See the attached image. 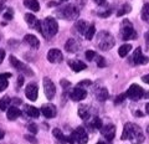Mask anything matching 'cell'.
I'll return each mask as SVG.
<instances>
[{
	"label": "cell",
	"mask_w": 149,
	"mask_h": 144,
	"mask_svg": "<svg viewBox=\"0 0 149 144\" xmlns=\"http://www.w3.org/2000/svg\"><path fill=\"white\" fill-rule=\"evenodd\" d=\"M122 141H130L132 144H142L144 142V134L142 128L134 123H125L122 133Z\"/></svg>",
	"instance_id": "cell-1"
},
{
	"label": "cell",
	"mask_w": 149,
	"mask_h": 144,
	"mask_svg": "<svg viewBox=\"0 0 149 144\" xmlns=\"http://www.w3.org/2000/svg\"><path fill=\"white\" fill-rule=\"evenodd\" d=\"M58 31V22L56 21L55 17H46V19L41 22V34L45 39H51L57 34Z\"/></svg>",
	"instance_id": "cell-2"
},
{
	"label": "cell",
	"mask_w": 149,
	"mask_h": 144,
	"mask_svg": "<svg viewBox=\"0 0 149 144\" xmlns=\"http://www.w3.org/2000/svg\"><path fill=\"white\" fill-rule=\"evenodd\" d=\"M56 15L60 19H65V20H74L77 19L78 15H80V10L76 5H63L60 9L56 10Z\"/></svg>",
	"instance_id": "cell-3"
},
{
	"label": "cell",
	"mask_w": 149,
	"mask_h": 144,
	"mask_svg": "<svg viewBox=\"0 0 149 144\" xmlns=\"http://www.w3.org/2000/svg\"><path fill=\"white\" fill-rule=\"evenodd\" d=\"M97 46L102 51L111 50L114 46V38L112 36L108 31H101L97 35Z\"/></svg>",
	"instance_id": "cell-4"
},
{
	"label": "cell",
	"mask_w": 149,
	"mask_h": 144,
	"mask_svg": "<svg viewBox=\"0 0 149 144\" xmlns=\"http://www.w3.org/2000/svg\"><path fill=\"white\" fill-rule=\"evenodd\" d=\"M88 142L87 132L83 127H77L67 137V143L70 144H86Z\"/></svg>",
	"instance_id": "cell-5"
},
{
	"label": "cell",
	"mask_w": 149,
	"mask_h": 144,
	"mask_svg": "<svg viewBox=\"0 0 149 144\" xmlns=\"http://www.w3.org/2000/svg\"><path fill=\"white\" fill-rule=\"evenodd\" d=\"M120 38L123 40H133L137 39V32L134 30L132 22L129 20H123L120 24Z\"/></svg>",
	"instance_id": "cell-6"
},
{
	"label": "cell",
	"mask_w": 149,
	"mask_h": 144,
	"mask_svg": "<svg viewBox=\"0 0 149 144\" xmlns=\"http://www.w3.org/2000/svg\"><path fill=\"white\" fill-rule=\"evenodd\" d=\"M125 95H127V97L130 99L138 101L144 96V90L139 85H136V83H134V85H132L128 88V91L125 92Z\"/></svg>",
	"instance_id": "cell-7"
},
{
	"label": "cell",
	"mask_w": 149,
	"mask_h": 144,
	"mask_svg": "<svg viewBox=\"0 0 149 144\" xmlns=\"http://www.w3.org/2000/svg\"><path fill=\"white\" fill-rule=\"evenodd\" d=\"M10 63H11L13 67H15L17 71H20V72H24L26 76H32V75H34L32 70H31L29 66H26L24 62L19 61V60H17L15 56H10Z\"/></svg>",
	"instance_id": "cell-8"
},
{
	"label": "cell",
	"mask_w": 149,
	"mask_h": 144,
	"mask_svg": "<svg viewBox=\"0 0 149 144\" xmlns=\"http://www.w3.org/2000/svg\"><path fill=\"white\" fill-rule=\"evenodd\" d=\"M44 91H45V96L47 99H52L55 95H56V87L54 85V82L50 80L49 77H44Z\"/></svg>",
	"instance_id": "cell-9"
},
{
	"label": "cell",
	"mask_w": 149,
	"mask_h": 144,
	"mask_svg": "<svg viewBox=\"0 0 149 144\" xmlns=\"http://www.w3.org/2000/svg\"><path fill=\"white\" fill-rule=\"evenodd\" d=\"M148 62V57L144 56L142 54V49L141 47H137L134 50V54L133 56L130 57V63L132 65H146Z\"/></svg>",
	"instance_id": "cell-10"
},
{
	"label": "cell",
	"mask_w": 149,
	"mask_h": 144,
	"mask_svg": "<svg viewBox=\"0 0 149 144\" xmlns=\"http://www.w3.org/2000/svg\"><path fill=\"white\" fill-rule=\"evenodd\" d=\"M47 60L51 63H60L63 60V55L58 49H51L47 52Z\"/></svg>",
	"instance_id": "cell-11"
},
{
	"label": "cell",
	"mask_w": 149,
	"mask_h": 144,
	"mask_svg": "<svg viewBox=\"0 0 149 144\" xmlns=\"http://www.w3.org/2000/svg\"><path fill=\"white\" fill-rule=\"evenodd\" d=\"M25 95L30 101H36L37 99V95H39V87L36 83H29L25 88Z\"/></svg>",
	"instance_id": "cell-12"
},
{
	"label": "cell",
	"mask_w": 149,
	"mask_h": 144,
	"mask_svg": "<svg viewBox=\"0 0 149 144\" xmlns=\"http://www.w3.org/2000/svg\"><path fill=\"white\" fill-rule=\"evenodd\" d=\"M40 112L42 113L46 118H54L57 114V111H56V107L52 103H45L41 107Z\"/></svg>",
	"instance_id": "cell-13"
},
{
	"label": "cell",
	"mask_w": 149,
	"mask_h": 144,
	"mask_svg": "<svg viewBox=\"0 0 149 144\" xmlns=\"http://www.w3.org/2000/svg\"><path fill=\"white\" fill-rule=\"evenodd\" d=\"M87 97V92L86 90H83L81 87H76L74 90L71 91V93H70V98L74 102H80L82 99H85Z\"/></svg>",
	"instance_id": "cell-14"
},
{
	"label": "cell",
	"mask_w": 149,
	"mask_h": 144,
	"mask_svg": "<svg viewBox=\"0 0 149 144\" xmlns=\"http://www.w3.org/2000/svg\"><path fill=\"white\" fill-rule=\"evenodd\" d=\"M25 21L27 22L31 29H35L36 31H40L41 32V21H39L35 17V15L32 14H25Z\"/></svg>",
	"instance_id": "cell-15"
},
{
	"label": "cell",
	"mask_w": 149,
	"mask_h": 144,
	"mask_svg": "<svg viewBox=\"0 0 149 144\" xmlns=\"http://www.w3.org/2000/svg\"><path fill=\"white\" fill-rule=\"evenodd\" d=\"M101 134L107 139V141H112L116 136V127L113 124H107L101 129Z\"/></svg>",
	"instance_id": "cell-16"
},
{
	"label": "cell",
	"mask_w": 149,
	"mask_h": 144,
	"mask_svg": "<svg viewBox=\"0 0 149 144\" xmlns=\"http://www.w3.org/2000/svg\"><path fill=\"white\" fill-rule=\"evenodd\" d=\"M68 66L71 67L74 72H81V71H83V70L87 68V65L85 62L80 61V60H70Z\"/></svg>",
	"instance_id": "cell-17"
},
{
	"label": "cell",
	"mask_w": 149,
	"mask_h": 144,
	"mask_svg": "<svg viewBox=\"0 0 149 144\" xmlns=\"http://www.w3.org/2000/svg\"><path fill=\"white\" fill-rule=\"evenodd\" d=\"M65 50L68 51V52H77L78 50H80V44H78V41L77 40H74V39H70L67 40V42L65 44Z\"/></svg>",
	"instance_id": "cell-18"
},
{
	"label": "cell",
	"mask_w": 149,
	"mask_h": 144,
	"mask_svg": "<svg viewBox=\"0 0 149 144\" xmlns=\"http://www.w3.org/2000/svg\"><path fill=\"white\" fill-rule=\"evenodd\" d=\"M24 41H25V44H27L32 49H39V46H40V41L35 35H30V34L25 35L24 36Z\"/></svg>",
	"instance_id": "cell-19"
},
{
	"label": "cell",
	"mask_w": 149,
	"mask_h": 144,
	"mask_svg": "<svg viewBox=\"0 0 149 144\" xmlns=\"http://www.w3.org/2000/svg\"><path fill=\"white\" fill-rule=\"evenodd\" d=\"M20 115H21V111L15 106L9 107V109L6 111V117L9 120H15L20 117Z\"/></svg>",
	"instance_id": "cell-20"
},
{
	"label": "cell",
	"mask_w": 149,
	"mask_h": 144,
	"mask_svg": "<svg viewBox=\"0 0 149 144\" xmlns=\"http://www.w3.org/2000/svg\"><path fill=\"white\" fill-rule=\"evenodd\" d=\"M78 115H80L81 119L87 120L88 118H90V115H91L90 106H87V104H81L80 107H78Z\"/></svg>",
	"instance_id": "cell-21"
},
{
	"label": "cell",
	"mask_w": 149,
	"mask_h": 144,
	"mask_svg": "<svg viewBox=\"0 0 149 144\" xmlns=\"http://www.w3.org/2000/svg\"><path fill=\"white\" fill-rule=\"evenodd\" d=\"M87 22L85 20H78L76 21V24H74L73 26V30H76L80 35H86V32H87Z\"/></svg>",
	"instance_id": "cell-22"
},
{
	"label": "cell",
	"mask_w": 149,
	"mask_h": 144,
	"mask_svg": "<svg viewBox=\"0 0 149 144\" xmlns=\"http://www.w3.org/2000/svg\"><path fill=\"white\" fill-rule=\"evenodd\" d=\"M24 111H25V113L29 115V117H31V118H37L40 115V109H37L36 107H34V106H29V104H25V107H24Z\"/></svg>",
	"instance_id": "cell-23"
},
{
	"label": "cell",
	"mask_w": 149,
	"mask_h": 144,
	"mask_svg": "<svg viewBox=\"0 0 149 144\" xmlns=\"http://www.w3.org/2000/svg\"><path fill=\"white\" fill-rule=\"evenodd\" d=\"M52 136L55 137L56 141H57V144H66L67 143V138L65 137V134L61 132V129L55 128L52 131Z\"/></svg>",
	"instance_id": "cell-24"
},
{
	"label": "cell",
	"mask_w": 149,
	"mask_h": 144,
	"mask_svg": "<svg viewBox=\"0 0 149 144\" xmlns=\"http://www.w3.org/2000/svg\"><path fill=\"white\" fill-rule=\"evenodd\" d=\"M11 77V73H0V92L5 91L8 86H9V82H8V78Z\"/></svg>",
	"instance_id": "cell-25"
},
{
	"label": "cell",
	"mask_w": 149,
	"mask_h": 144,
	"mask_svg": "<svg viewBox=\"0 0 149 144\" xmlns=\"http://www.w3.org/2000/svg\"><path fill=\"white\" fill-rule=\"evenodd\" d=\"M24 5L32 11H39L40 10V4H39L37 0H24Z\"/></svg>",
	"instance_id": "cell-26"
},
{
	"label": "cell",
	"mask_w": 149,
	"mask_h": 144,
	"mask_svg": "<svg viewBox=\"0 0 149 144\" xmlns=\"http://www.w3.org/2000/svg\"><path fill=\"white\" fill-rule=\"evenodd\" d=\"M96 97L100 102H104L108 98V91H107V88H104V87L98 88V90L96 91Z\"/></svg>",
	"instance_id": "cell-27"
},
{
	"label": "cell",
	"mask_w": 149,
	"mask_h": 144,
	"mask_svg": "<svg viewBox=\"0 0 149 144\" xmlns=\"http://www.w3.org/2000/svg\"><path fill=\"white\" fill-rule=\"evenodd\" d=\"M132 50V45H129V44H124V45H122L119 47V50H118V55L120 57H125L127 55L129 54V51Z\"/></svg>",
	"instance_id": "cell-28"
},
{
	"label": "cell",
	"mask_w": 149,
	"mask_h": 144,
	"mask_svg": "<svg viewBox=\"0 0 149 144\" xmlns=\"http://www.w3.org/2000/svg\"><path fill=\"white\" fill-rule=\"evenodd\" d=\"M11 103V99H10V97L9 96H5V97H3L1 99H0V109L1 111H8L9 109V106H10Z\"/></svg>",
	"instance_id": "cell-29"
},
{
	"label": "cell",
	"mask_w": 149,
	"mask_h": 144,
	"mask_svg": "<svg viewBox=\"0 0 149 144\" xmlns=\"http://www.w3.org/2000/svg\"><path fill=\"white\" fill-rule=\"evenodd\" d=\"M95 32H96V26H95V24H91L90 26H88L85 38H86L87 40H92L93 36H95Z\"/></svg>",
	"instance_id": "cell-30"
},
{
	"label": "cell",
	"mask_w": 149,
	"mask_h": 144,
	"mask_svg": "<svg viewBox=\"0 0 149 144\" xmlns=\"http://www.w3.org/2000/svg\"><path fill=\"white\" fill-rule=\"evenodd\" d=\"M91 127H92V128H95V129H102V128H103V123H102L101 118H98V117H93L92 122H91Z\"/></svg>",
	"instance_id": "cell-31"
},
{
	"label": "cell",
	"mask_w": 149,
	"mask_h": 144,
	"mask_svg": "<svg viewBox=\"0 0 149 144\" xmlns=\"http://www.w3.org/2000/svg\"><path fill=\"white\" fill-rule=\"evenodd\" d=\"M142 19L149 24V3L146 4L142 9Z\"/></svg>",
	"instance_id": "cell-32"
},
{
	"label": "cell",
	"mask_w": 149,
	"mask_h": 144,
	"mask_svg": "<svg viewBox=\"0 0 149 144\" xmlns=\"http://www.w3.org/2000/svg\"><path fill=\"white\" fill-rule=\"evenodd\" d=\"M130 10H132V8H130L129 4H124V5L118 10L117 15H118V16H122V15H124V14H128Z\"/></svg>",
	"instance_id": "cell-33"
},
{
	"label": "cell",
	"mask_w": 149,
	"mask_h": 144,
	"mask_svg": "<svg viewBox=\"0 0 149 144\" xmlns=\"http://www.w3.org/2000/svg\"><path fill=\"white\" fill-rule=\"evenodd\" d=\"M85 55H86L87 61H92V60H93V58H96V56H97L96 52H95V51H92V50H87Z\"/></svg>",
	"instance_id": "cell-34"
},
{
	"label": "cell",
	"mask_w": 149,
	"mask_h": 144,
	"mask_svg": "<svg viewBox=\"0 0 149 144\" xmlns=\"http://www.w3.org/2000/svg\"><path fill=\"white\" fill-rule=\"evenodd\" d=\"M13 14H14V11H13L11 8L6 9L5 13H4V19H5V20H11L13 19Z\"/></svg>",
	"instance_id": "cell-35"
},
{
	"label": "cell",
	"mask_w": 149,
	"mask_h": 144,
	"mask_svg": "<svg viewBox=\"0 0 149 144\" xmlns=\"http://www.w3.org/2000/svg\"><path fill=\"white\" fill-rule=\"evenodd\" d=\"M27 129H29V132L32 134V136H35V134L37 133V125L35 123H30L29 127H27Z\"/></svg>",
	"instance_id": "cell-36"
},
{
	"label": "cell",
	"mask_w": 149,
	"mask_h": 144,
	"mask_svg": "<svg viewBox=\"0 0 149 144\" xmlns=\"http://www.w3.org/2000/svg\"><path fill=\"white\" fill-rule=\"evenodd\" d=\"M96 58H97V66L98 67H104L106 66V60L102 56H96Z\"/></svg>",
	"instance_id": "cell-37"
},
{
	"label": "cell",
	"mask_w": 149,
	"mask_h": 144,
	"mask_svg": "<svg viewBox=\"0 0 149 144\" xmlns=\"http://www.w3.org/2000/svg\"><path fill=\"white\" fill-rule=\"evenodd\" d=\"M125 97H127V95H125V93L119 95V96L117 97V98L114 99V103H116V104H119V103H122V102L125 99Z\"/></svg>",
	"instance_id": "cell-38"
},
{
	"label": "cell",
	"mask_w": 149,
	"mask_h": 144,
	"mask_svg": "<svg viewBox=\"0 0 149 144\" xmlns=\"http://www.w3.org/2000/svg\"><path fill=\"white\" fill-rule=\"evenodd\" d=\"M25 139H26V141H29L30 143H32V144H37L36 138L32 137V136H29V134H27V136H25Z\"/></svg>",
	"instance_id": "cell-39"
},
{
	"label": "cell",
	"mask_w": 149,
	"mask_h": 144,
	"mask_svg": "<svg viewBox=\"0 0 149 144\" xmlns=\"http://www.w3.org/2000/svg\"><path fill=\"white\" fill-rule=\"evenodd\" d=\"M91 85V81L90 80H85V81H81L80 83H78V87L81 86H90Z\"/></svg>",
	"instance_id": "cell-40"
},
{
	"label": "cell",
	"mask_w": 149,
	"mask_h": 144,
	"mask_svg": "<svg viewBox=\"0 0 149 144\" xmlns=\"http://www.w3.org/2000/svg\"><path fill=\"white\" fill-rule=\"evenodd\" d=\"M61 86H62L63 88H67V87L71 86V83H70L67 80H61Z\"/></svg>",
	"instance_id": "cell-41"
},
{
	"label": "cell",
	"mask_w": 149,
	"mask_h": 144,
	"mask_svg": "<svg viewBox=\"0 0 149 144\" xmlns=\"http://www.w3.org/2000/svg\"><path fill=\"white\" fill-rule=\"evenodd\" d=\"M22 85H24V76H19V78H17V86L21 87Z\"/></svg>",
	"instance_id": "cell-42"
},
{
	"label": "cell",
	"mask_w": 149,
	"mask_h": 144,
	"mask_svg": "<svg viewBox=\"0 0 149 144\" xmlns=\"http://www.w3.org/2000/svg\"><path fill=\"white\" fill-rule=\"evenodd\" d=\"M4 58H5V51L3 49H0V63L4 61Z\"/></svg>",
	"instance_id": "cell-43"
},
{
	"label": "cell",
	"mask_w": 149,
	"mask_h": 144,
	"mask_svg": "<svg viewBox=\"0 0 149 144\" xmlns=\"http://www.w3.org/2000/svg\"><path fill=\"white\" fill-rule=\"evenodd\" d=\"M93 1H95L97 5H104L106 4V0H93Z\"/></svg>",
	"instance_id": "cell-44"
},
{
	"label": "cell",
	"mask_w": 149,
	"mask_h": 144,
	"mask_svg": "<svg viewBox=\"0 0 149 144\" xmlns=\"http://www.w3.org/2000/svg\"><path fill=\"white\" fill-rule=\"evenodd\" d=\"M142 81H143V82H146V83H148V85H149V75L143 76V77H142Z\"/></svg>",
	"instance_id": "cell-45"
},
{
	"label": "cell",
	"mask_w": 149,
	"mask_h": 144,
	"mask_svg": "<svg viewBox=\"0 0 149 144\" xmlns=\"http://www.w3.org/2000/svg\"><path fill=\"white\" fill-rule=\"evenodd\" d=\"M4 5H5V0H0V11H3Z\"/></svg>",
	"instance_id": "cell-46"
},
{
	"label": "cell",
	"mask_w": 149,
	"mask_h": 144,
	"mask_svg": "<svg viewBox=\"0 0 149 144\" xmlns=\"http://www.w3.org/2000/svg\"><path fill=\"white\" fill-rule=\"evenodd\" d=\"M144 36H146V40H147V44L149 45V31H147V32H146V35H144Z\"/></svg>",
	"instance_id": "cell-47"
},
{
	"label": "cell",
	"mask_w": 149,
	"mask_h": 144,
	"mask_svg": "<svg viewBox=\"0 0 149 144\" xmlns=\"http://www.w3.org/2000/svg\"><path fill=\"white\" fill-rule=\"evenodd\" d=\"M13 102H14V103H16V104H20V103H21V101L19 99V98H16V99H13Z\"/></svg>",
	"instance_id": "cell-48"
},
{
	"label": "cell",
	"mask_w": 149,
	"mask_h": 144,
	"mask_svg": "<svg viewBox=\"0 0 149 144\" xmlns=\"http://www.w3.org/2000/svg\"><path fill=\"white\" fill-rule=\"evenodd\" d=\"M4 134H5V133H4L1 129H0V139H3V138H4Z\"/></svg>",
	"instance_id": "cell-49"
},
{
	"label": "cell",
	"mask_w": 149,
	"mask_h": 144,
	"mask_svg": "<svg viewBox=\"0 0 149 144\" xmlns=\"http://www.w3.org/2000/svg\"><path fill=\"white\" fill-rule=\"evenodd\" d=\"M146 111H147V113H149V103L146 104Z\"/></svg>",
	"instance_id": "cell-50"
},
{
	"label": "cell",
	"mask_w": 149,
	"mask_h": 144,
	"mask_svg": "<svg viewBox=\"0 0 149 144\" xmlns=\"http://www.w3.org/2000/svg\"><path fill=\"white\" fill-rule=\"evenodd\" d=\"M136 115H138V117H142V112H139V111H138V112H136Z\"/></svg>",
	"instance_id": "cell-51"
},
{
	"label": "cell",
	"mask_w": 149,
	"mask_h": 144,
	"mask_svg": "<svg viewBox=\"0 0 149 144\" xmlns=\"http://www.w3.org/2000/svg\"><path fill=\"white\" fill-rule=\"evenodd\" d=\"M97 144H106V143H103V142H98V143H97Z\"/></svg>",
	"instance_id": "cell-52"
},
{
	"label": "cell",
	"mask_w": 149,
	"mask_h": 144,
	"mask_svg": "<svg viewBox=\"0 0 149 144\" xmlns=\"http://www.w3.org/2000/svg\"><path fill=\"white\" fill-rule=\"evenodd\" d=\"M147 132L149 133V125H148V127H147Z\"/></svg>",
	"instance_id": "cell-53"
},
{
	"label": "cell",
	"mask_w": 149,
	"mask_h": 144,
	"mask_svg": "<svg viewBox=\"0 0 149 144\" xmlns=\"http://www.w3.org/2000/svg\"><path fill=\"white\" fill-rule=\"evenodd\" d=\"M62 1H67V0H62Z\"/></svg>",
	"instance_id": "cell-54"
}]
</instances>
